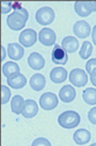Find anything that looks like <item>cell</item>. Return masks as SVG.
<instances>
[{"label":"cell","mask_w":96,"mask_h":146,"mask_svg":"<svg viewBox=\"0 0 96 146\" xmlns=\"http://www.w3.org/2000/svg\"><path fill=\"white\" fill-rule=\"evenodd\" d=\"M28 19V12L25 7H20L8 15L7 24L12 31H20L25 27Z\"/></svg>","instance_id":"1"},{"label":"cell","mask_w":96,"mask_h":146,"mask_svg":"<svg viewBox=\"0 0 96 146\" xmlns=\"http://www.w3.org/2000/svg\"><path fill=\"white\" fill-rule=\"evenodd\" d=\"M81 121V117L76 111L67 110L58 117V123L64 129H73L77 127Z\"/></svg>","instance_id":"2"},{"label":"cell","mask_w":96,"mask_h":146,"mask_svg":"<svg viewBox=\"0 0 96 146\" xmlns=\"http://www.w3.org/2000/svg\"><path fill=\"white\" fill-rule=\"evenodd\" d=\"M55 19V12L49 7H42L36 12V20L41 25H49Z\"/></svg>","instance_id":"3"},{"label":"cell","mask_w":96,"mask_h":146,"mask_svg":"<svg viewBox=\"0 0 96 146\" xmlns=\"http://www.w3.org/2000/svg\"><path fill=\"white\" fill-rule=\"evenodd\" d=\"M70 82L76 87L84 86L88 82V76L81 68H74L70 72L69 74Z\"/></svg>","instance_id":"4"},{"label":"cell","mask_w":96,"mask_h":146,"mask_svg":"<svg viewBox=\"0 0 96 146\" xmlns=\"http://www.w3.org/2000/svg\"><path fill=\"white\" fill-rule=\"evenodd\" d=\"M59 104V98L57 96L51 92H46L41 95L39 98V105L45 110H54Z\"/></svg>","instance_id":"5"},{"label":"cell","mask_w":96,"mask_h":146,"mask_svg":"<svg viewBox=\"0 0 96 146\" xmlns=\"http://www.w3.org/2000/svg\"><path fill=\"white\" fill-rule=\"evenodd\" d=\"M18 40L24 47H31L37 41V32L32 29H26L19 34Z\"/></svg>","instance_id":"6"},{"label":"cell","mask_w":96,"mask_h":146,"mask_svg":"<svg viewBox=\"0 0 96 146\" xmlns=\"http://www.w3.org/2000/svg\"><path fill=\"white\" fill-rule=\"evenodd\" d=\"M39 40L45 46H52L56 41V33L52 29H41L39 32Z\"/></svg>","instance_id":"7"},{"label":"cell","mask_w":96,"mask_h":146,"mask_svg":"<svg viewBox=\"0 0 96 146\" xmlns=\"http://www.w3.org/2000/svg\"><path fill=\"white\" fill-rule=\"evenodd\" d=\"M68 53L60 45L56 44L51 52V59L55 64L64 65L68 62Z\"/></svg>","instance_id":"8"},{"label":"cell","mask_w":96,"mask_h":146,"mask_svg":"<svg viewBox=\"0 0 96 146\" xmlns=\"http://www.w3.org/2000/svg\"><path fill=\"white\" fill-rule=\"evenodd\" d=\"M73 33L75 36L81 39H85L89 37L91 33V27L89 23L85 20H78L74 23Z\"/></svg>","instance_id":"9"},{"label":"cell","mask_w":96,"mask_h":146,"mask_svg":"<svg viewBox=\"0 0 96 146\" xmlns=\"http://www.w3.org/2000/svg\"><path fill=\"white\" fill-rule=\"evenodd\" d=\"M60 99L64 103H70L73 101L76 98V90L70 85H66L62 86L59 92Z\"/></svg>","instance_id":"10"},{"label":"cell","mask_w":96,"mask_h":146,"mask_svg":"<svg viewBox=\"0 0 96 146\" xmlns=\"http://www.w3.org/2000/svg\"><path fill=\"white\" fill-rule=\"evenodd\" d=\"M28 64L32 69L41 70L45 65V59L39 52H31L28 57Z\"/></svg>","instance_id":"11"},{"label":"cell","mask_w":96,"mask_h":146,"mask_svg":"<svg viewBox=\"0 0 96 146\" xmlns=\"http://www.w3.org/2000/svg\"><path fill=\"white\" fill-rule=\"evenodd\" d=\"M39 112V107L35 100L27 99L25 101V107L22 111V115L26 119H32Z\"/></svg>","instance_id":"12"},{"label":"cell","mask_w":96,"mask_h":146,"mask_svg":"<svg viewBox=\"0 0 96 146\" xmlns=\"http://www.w3.org/2000/svg\"><path fill=\"white\" fill-rule=\"evenodd\" d=\"M24 53H25V51L20 44L16 43V42L8 43L7 54H8V57L11 58L12 60H15V61L20 60L24 56Z\"/></svg>","instance_id":"13"},{"label":"cell","mask_w":96,"mask_h":146,"mask_svg":"<svg viewBox=\"0 0 96 146\" xmlns=\"http://www.w3.org/2000/svg\"><path fill=\"white\" fill-rule=\"evenodd\" d=\"M67 76H68L67 70L63 67H55L51 71V73H49L51 80L53 83H55V84L63 83L67 79Z\"/></svg>","instance_id":"14"},{"label":"cell","mask_w":96,"mask_h":146,"mask_svg":"<svg viewBox=\"0 0 96 146\" xmlns=\"http://www.w3.org/2000/svg\"><path fill=\"white\" fill-rule=\"evenodd\" d=\"M61 47L67 53H72L79 49V41L73 36H67L61 41Z\"/></svg>","instance_id":"15"},{"label":"cell","mask_w":96,"mask_h":146,"mask_svg":"<svg viewBox=\"0 0 96 146\" xmlns=\"http://www.w3.org/2000/svg\"><path fill=\"white\" fill-rule=\"evenodd\" d=\"M73 140L78 145H84L91 141V132L86 129H79L74 132Z\"/></svg>","instance_id":"16"},{"label":"cell","mask_w":96,"mask_h":146,"mask_svg":"<svg viewBox=\"0 0 96 146\" xmlns=\"http://www.w3.org/2000/svg\"><path fill=\"white\" fill-rule=\"evenodd\" d=\"M3 74L5 76L7 79L14 77L18 74H19V66L18 64L15 62H7L6 64H3L2 67Z\"/></svg>","instance_id":"17"},{"label":"cell","mask_w":96,"mask_h":146,"mask_svg":"<svg viewBox=\"0 0 96 146\" xmlns=\"http://www.w3.org/2000/svg\"><path fill=\"white\" fill-rule=\"evenodd\" d=\"M74 10L81 17H88L93 12L90 1H76L74 4Z\"/></svg>","instance_id":"18"},{"label":"cell","mask_w":96,"mask_h":146,"mask_svg":"<svg viewBox=\"0 0 96 146\" xmlns=\"http://www.w3.org/2000/svg\"><path fill=\"white\" fill-rule=\"evenodd\" d=\"M30 87L35 91H41L46 86V78L43 74L37 73L33 74L30 81Z\"/></svg>","instance_id":"19"},{"label":"cell","mask_w":96,"mask_h":146,"mask_svg":"<svg viewBox=\"0 0 96 146\" xmlns=\"http://www.w3.org/2000/svg\"><path fill=\"white\" fill-rule=\"evenodd\" d=\"M8 86L14 89H19V88H22L27 84V78L26 76H24L22 74H18L16 76H15L14 77L9 78L7 80Z\"/></svg>","instance_id":"20"},{"label":"cell","mask_w":96,"mask_h":146,"mask_svg":"<svg viewBox=\"0 0 96 146\" xmlns=\"http://www.w3.org/2000/svg\"><path fill=\"white\" fill-rule=\"evenodd\" d=\"M25 107V100L19 95H16L11 100V110L13 113L19 115L22 114V111Z\"/></svg>","instance_id":"21"},{"label":"cell","mask_w":96,"mask_h":146,"mask_svg":"<svg viewBox=\"0 0 96 146\" xmlns=\"http://www.w3.org/2000/svg\"><path fill=\"white\" fill-rule=\"evenodd\" d=\"M82 98L84 102L89 105H95L96 104V88L89 87L83 90Z\"/></svg>","instance_id":"22"},{"label":"cell","mask_w":96,"mask_h":146,"mask_svg":"<svg viewBox=\"0 0 96 146\" xmlns=\"http://www.w3.org/2000/svg\"><path fill=\"white\" fill-rule=\"evenodd\" d=\"M91 52H93V45L90 42V41L85 40L84 42H82L81 51L79 52V55L83 60H86L91 55Z\"/></svg>","instance_id":"23"},{"label":"cell","mask_w":96,"mask_h":146,"mask_svg":"<svg viewBox=\"0 0 96 146\" xmlns=\"http://www.w3.org/2000/svg\"><path fill=\"white\" fill-rule=\"evenodd\" d=\"M1 91H2V96H1V103L6 104L9 101L10 97H11V91L6 86H1Z\"/></svg>","instance_id":"24"},{"label":"cell","mask_w":96,"mask_h":146,"mask_svg":"<svg viewBox=\"0 0 96 146\" xmlns=\"http://www.w3.org/2000/svg\"><path fill=\"white\" fill-rule=\"evenodd\" d=\"M31 146H51V144L48 139L39 137V138H37L33 141Z\"/></svg>","instance_id":"25"},{"label":"cell","mask_w":96,"mask_h":146,"mask_svg":"<svg viewBox=\"0 0 96 146\" xmlns=\"http://www.w3.org/2000/svg\"><path fill=\"white\" fill-rule=\"evenodd\" d=\"M85 68H86L87 72H88L89 74H91V71H93L94 68H96V58L90 59L88 62H87L86 64H85Z\"/></svg>","instance_id":"26"},{"label":"cell","mask_w":96,"mask_h":146,"mask_svg":"<svg viewBox=\"0 0 96 146\" xmlns=\"http://www.w3.org/2000/svg\"><path fill=\"white\" fill-rule=\"evenodd\" d=\"M88 119L91 124L96 125V107L91 108L88 112Z\"/></svg>","instance_id":"27"},{"label":"cell","mask_w":96,"mask_h":146,"mask_svg":"<svg viewBox=\"0 0 96 146\" xmlns=\"http://www.w3.org/2000/svg\"><path fill=\"white\" fill-rule=\"evenodd\" d=\"M12 8V2H2L1 3V12L2 14H6L9 12Z\"/></svg>","instance_id":"28"},{"label":"cell","mask_w":96,"mask_h":146,"mask_svg":"<svg viewBox=\"0 0 96 146\" xmlns=\"http://www.w3.org/2000/svg\"><path fill=\"white\" fill-rule=\"evenodd\" d=\"M90 79H91V84L94 86H96V68H94L90 74Z\"/></svg>","instance_id":"29"},{"label":"cell","mask_w":96,"mask_h":146,"mask_svg":"<svg viewBox=\"0 0 96 146\" xmlns=\"http://www.w3.org/2000/svg\"><path fill=\"white\" fill-rule=\"evenodd\" d=\"M91 38H93V41L94 45L96 46V25H94V27L93 28V33H91Z\"/></svg>","instance_id":"30"},{"label":"cell","mask_w":96,"mask_h":146,"mask_svg":"<svg viewBox=\"0 0 96 146\" xmlns=\"http://www.w3.org/2000/svg\"><path fill=\"white\" fill-rule=\"evenodd\" d=\"M90 4H91V10H93V12L96 11V2L90 1Z\"/></svg>","instance_id":"31"},{"label":"cell","mask_w":96,"mask_h":146,"mask_svg":"<svg viewBox=\"0 0 96 146\" xmlns=\"http://www.w3.org/2000/svg\"><path fill=\"white\" fill-rule=\"evenodd\" d=\"M1 50H2V53H3L1 60L3 61L4 59H5V57H6V50H5V47H4V46H2V47H1Z\"/></svg>","instance_id":"32"},{"label":"cell","mask_w":96,"mask_h":146,"mask_svg":"<svg viewBox=\"0 0 96 146\" xmlns=\"http://www.w3.org/2000/svg\"><path fill=\"white\" fill-rule=\"evenodd\" d=\"M90 146H96V143H93V144H91Z\"/></svg>","instance_id":"33"}]
</instances>
